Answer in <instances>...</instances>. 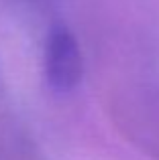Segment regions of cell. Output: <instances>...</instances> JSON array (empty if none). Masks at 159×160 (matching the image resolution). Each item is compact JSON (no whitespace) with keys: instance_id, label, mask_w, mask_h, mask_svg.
<instances>
[{"instance_id":"6da1fadb","label":"cell","mask_w":159,"mask_h":160,"mask_svg":"<svg viewBox=\"0 0 159 160\" xmlns=\"http://www.w3.org/2000/svg\"><path fill=\"white\" fill-rule=\"evenodd\" d=\"M43 71L49 89L57 95H69L84 77L82 49L69 27L55 22L47 32L43 51Z\"/></svg>"}]
</instances>
